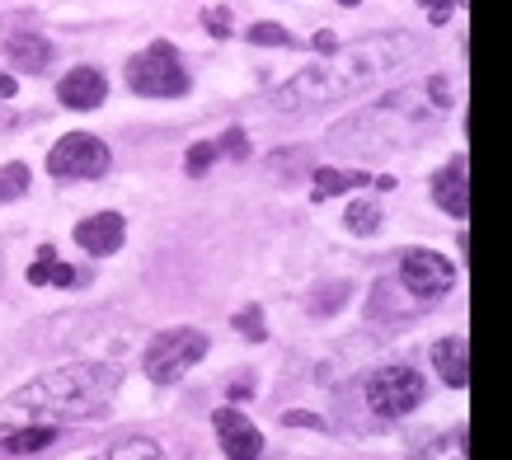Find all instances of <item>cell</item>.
Returning a JSON list of instances; mask_svg holds the SVG:
<instances>
[{"label":"cell","mask_w":512,"mask_h":460,"mask_svg":"<svg viewBox=\"0 0 512 460\" xmlns=\"http://www.w3.org/2000/svg\"><path fill=\"white\" fill-rule=\"evenodd\" d=\"M414 62H419V43L409 33H367L353 47H334L315 66L296 71L287 85H278V90L268 94L264 104L282 108V113H315V108L353 99L367 85L395 76V71H404V66H414Z\"/></svg>","instance_id":"6da1fadb"},{"label":"cell","mask_w":512,"mask_h":460,"mask_svg":"<svg viewBox=\"0 0 512 460\" xmlns=\"http://www.w3.org/2000/svg\"><path fill=\"white\" fill-rule=\"evenodd\" d=\"M451 104H456V80L451 76H423L409 80L400 90L381 94L376 104H367L362 113L343 118L329 127L325 146L343 155H376V151H400L414 141L433 137L437 127L447 123Z\"/></svg>","instance_id":"7a4b0ae2"},{"label":"cell","mask_w":512,"mask_h":460,"mask_svg":"<svg viewBox=\"0 0 512 460\" xmlns=\"http://www.w3.org/2000/svg\"><path fill=\"white\" fill-rule=\"evenodd\" d=\"M123 385V371L113 362H66L57 371H43L38 381L19 385L15 395L5 399L10 414H29V418H94L104 414Z\"/></svg>","instance_id":"3957f363"},{"label":"cell","mask_w":512,"mask_h":460,"mask_svg":"<svg viewBox=\"0 0 512 460\" xmlns=\"http://www.w3.org/2000/svg\"><path fill=\"white\" fill-rule=\"evenodd\" d=\"M202 357H207V334L179 324V329H160V334L141 348V371H146V381L174 385V381H184Z\"/></svg>","instance_id":"277c9868"},{"label":"cell","mask_w":512,"mask_h":460,"mask_svg":"<svg viewBox=\"0 0 512 460\" xmlns=\"http://www.w3.org/2000/svg\"><path fill=\"white\" fill-rule=\"evenodd\" d=\"M127 85L141 99H179V94H188V71L179 62L174 43L141 47L137 57L127 62Z\"/></svg>","instance_id":"5b68a950"},{"label":"cell","mask_w":512,"mask_h":460,"mask_svg":"<svg viewBox=\"0 0 512 460\" xmlns=\"http://www.w3.org/2000/svg\"><path fill=\"white\" fill-rule=\"evenodd\" d=\"M423 399H428V381L409 362H390V367L367 376V409L376 418H409Z\"/></svg>","instance_id":"8992f818"},{"label":"cell","mask_w":512,"mask_h":460,"mask_svg":"<svg viewBox=\"0 0 512 460\" xmlns=\"http://www.w3.org/2000/svg\"><path fill=\"white\" fill-rule=\"evenodd\" d=\"M113 151L94 132H66L52 151H47V174L62 179V184H76V179H99L109 174Z\"/></svg>","instance_id":"52a82bcc"},{"label":"cell","mask_w":512,"mask_h":460,"mask_svg":"<svg viewBox=\"0 0 512 460\" xmlns=\"http://www.w3.org/2000/svg\"><path fill=\"white\" fill-rule=\"evenodd\" d=\"M400 282L414 301H442L456 287V263L447 254H437V249H404Z\"/></svg>","instance_id":"ba28073f"},{"label":"cell","mask_w":512,"mask_h":460,"mask_svg":"<svg viewBox=\"0 0 512 460\" xmlns=\"http://www.w3.org/2000/svg\"><path fill=\"white\" fill-rule=\"evenodd\" d=\"M212 428H217V442H221V451H226V460L264 456V432L254 428L240 409H217V414H212Z\"/></svg>","instance_id":"9c48e42d"},{"label":"cell","mask_w":512,"mask_h":460,"mask_svg":"<svg viewBox=\"0 0 512 460\" xmlns=\"http://www.w3.org/2000/svg\"><path fill=\"white\" fill-rule=\"evenodd\" d=\"M123 240H127V221L118 212H94L76 226V245L85 249L90 259H109V254H118Z\"/></svg>","instance_id":"30bf717a"},{"label":"cell","mask_w":512,"mask_h":460,"mask_svg":"<svg viewBox=\"0 0 512 460\" xmlns=\"http://www.w3.org/2000/svg\"><path fill=\"white\" fill-rule=\"evenodd\" d=\"M57 99L66 108H76V113H90L109 99V80L104 71H94V66H76V71H66L62 85H57Z\"/></svg>","instance_id":"8fae6325"},{"label":"cell","mask_w":512,"mask_h":460,"mask_svg":"<svg viewBox=\"0 0 512 460\" xmlns=\"http://www.w3.org/2000/svg\"><path fill=\"white\" fill-rule=\"evenodd\" d=\"M433 202L442 207L447 216H461L470 212V184H466V155H451L447 165L433 174Z\"/></svg>","instance_id":"7c38bea8"},{"label":"cell","mask_w":512,"mask_h":460,"mask_svg":"<svg viewBox=\"0 0 512 460\" xmlns=\"http://www.w3.org/2000/svg\"><path fill=\"white\" fill-rule=\"evenodd\" d=\"M433 367L437 376H442V385L447 390H466L470 385V348L461 334L442 338V343H433Z\"/></svg>","instance_id":"4fadbf2b"},{"label":"cell","mask_w":512,"mask_h":460,"mask_svg":"<svg viewBox=\"0 0 512 460\" xmlns=\"http://www.w3.org/2000/svg\"><path fill=\"white\" fill-rule=\"evenodd\" d=\"M5 57H10L15 71L43 76L47 66H52V43H47L43 33H15V38H5Z\"/></svg>","instance_id":"5bb4252c"},{"label":"cell","mask_w":512,"mask_h":460,"mask_svg":"<svg viewBox=\"0 0 512 460\" xmlns=\"http://www.w3.org/2000/svg\"><path fill=\"white\" fill-rule=\"evenodd\" d=\"M311 184H315V198L325 202V198H334V193H348V188H367V184H372V174H367V169L320 165V169L311 174Z\"/></svg>","instance_id":"9a60e30c"},{"label":"cell","mask_w":512,"mask_h":460,"mask_svg":"<svg viewBox=\"0 0 512 460\" xmlns=\"http://www.w3.org/2000/svg\"><path fill=\"white\" fill-rule=\"evenodd\" d=\"M57 442V423H43V428H19L0 442V456H38Z\"/></svg>","instance_id":"2e32d148"},{"label":"cell","mask_w":512,"mask_h":460,"mask_svg":"<svg viewBox=\"0 0 512 460\" xmlns=\"http://www.w3.org/2000/svg\"><path fill=\"white\" fill-rule=\"evenodd\" d=\"M33 188V169L24 160H10V165H0V202H19L29 198Z\"/></svg>","instance_id":"e0dca14e"},{"label":"cell","mask_w":512,"mask_h":460,"mask_svg":"<svg viewBox=\"0 0 512 460\" xmlns=\"http://www.w3.org/2000/svg\"><path fill=\"white\" fill-rule=\"evenodd\" d=\"M343 226L353 230V235H376V230H381V207H376L372 198L348 202V212H343Z\"/></svg>","instance_id":"ac0fdd59"},{"label":"cell","mask_w":512,"mask_h":460,"mask_svg":"<svg viewBox=\"0 0 512 460\" xmlns=\"http://www.w3.org/2000/svg\"><path fill=\"white\" fill-rule=\"evenodd\" d=\"M109 460H165V451L151 437H118L109 446Z\"/></svg>","instance_id":"d6986e66"},{"label":"cell","mask_w":512,"mask_h":460,"mask_svg":"<svg viewBox=\"0 0 512 460\" xmlns=\"http://www.w3.org/2000/svg\"><path fill=\"white\" fill-rule=\"evenodd\" d=\"M235 334L249 338V343H264L268 338V320H264V310L259 306H245V310H235Z\"/></svg>","instance_id":"ffe728a7"},{"label":"cell","mask_w":512,"mask_h":460,"mask_svg":"<svg viewBox=\"0 0 512 460\" xmlns=\"http://www.w3.org/2000/svg\"><path fill=\"white\" fill-rule=\"evenodd\" d=\"M212 160H217V141H193V146H188L184 169L198 179V174H207V169H212Z\"/></svg>","instance_id":"44dd1931"},{"label":"cell","mask_w":512,"mask_h":460,"mask_svg":"<svg viewBox=\"0 0 512 460\" xmlns=\"http://www.w3.org/2000/svg\"><path fill=\"white\" fill-rule=\"evenodd\" d=\"M249 43H259V47H292L296 38L282 29V24H254V29H249Z\"/></svg>","instance_id":"7402d4cb"},{"label":"cell","mask_w":512,"mask_h":460,"mask_svg":"<svg viewBox=\"0 0 512 460\" xmlns=\"http://www.w3.org/2000/svg\"><path fill=\"white\" fill-rule=\"evenodd\" d=\"M217 155H231V160H245V155H249V141H245V132H240V127H231V132H226V137L217 141Z\"/></svg>","instance_id":"603a6c76"},{"label":"cell","mask_w":512,"mask_h":460,"mask_svg":"<svg viewBox=\"0 0 512 460\" xmlns=\"http://www.w3.org/2000/svg\"><path fill=\"white\" fill-rule=\"evenodd\" d=\"M202 29L226 38V33H231V10H207V15H202Z\"/></svg>","instance_id":"cb8c5ba5"},{"label":"cell","mask_w":512,"mask_h":460,"mask_svg":"<svg viewBox=\"0 0 512 460\" xmlns=\"http://www.w3.org/2000/svg\"><path fill=\"white\" fill-rule=\"evenodd\" d=\"M419 5H428V19H433V24H447L451 10H456L461 0H419Z\"/></svg>","instance_id":"d4e9b609"},{"label":"cell","mask_w":512,"mask_h":460,"mask_svg":"<svg viewBox=\"0 0 512 460\" xmlns=\"http://www.w3.org/2000/svg\"><path fill=\"white\" fill-rule=\"evenodd\" d=\"M311 47H315V52H320V57H329V52H334V47H339V38H334V33H315V38H311Z\"/></svg>","instance_id":"484cf974"},{"label":"cell","mask_w":512,"mask_h":460,"mask_svg":"<svg viewBox=\"0 0 512 460\" xmlns=\"http://www.w3.org/2000/svg\"><path fill=\"white\" fill-rule=\"evenodd\" d=\"M19 90V80H10V76H5V71H0V99H10V94H15Z\"/></svg>","instance_id":"4316f807"},{"label":"cell","mask_w":512,"mask_h":460,"mask_svg":"<svg viewBox=\"0 0 512 460\" xmlns=\"http://www.w3.org/2000/svg\"><path fill=\"white\" fill-rule=\"evenodd\" d=\"M0 127H10V113H0Z\"/></svg>","instance_id":"83f0119b"},{"label":"cell","mask_w":512,"mask_h":460,"mask_svg":"<svg viewBox=\"0 0 512 460\" xmlns=\"http://www.w3.org/2000/svg\"><path fill=\"white\" fill-rule=\"evenodd\" d=\"M339 5H348V10H353V5H357V0H339Z\"/></svg>","instance_id":"f1b7e54d"}]
</instances>
